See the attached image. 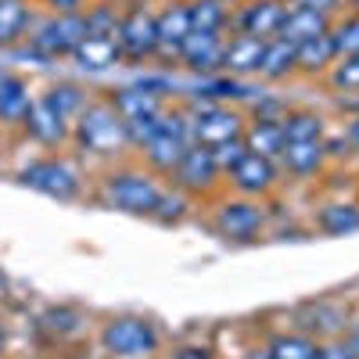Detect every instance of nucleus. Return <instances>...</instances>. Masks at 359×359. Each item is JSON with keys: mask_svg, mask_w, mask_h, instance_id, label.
I'll return each instance as SVG.
<instances>
[{"mask_svg": "<svg viewBox=\"0 0 359 359\" xmlns=\"http://www.w3.org/2000/svg\"><path fill=\"white\" fill-rule=\"evenodd\" d=\"M25 133L33 137L40 147H62L65 140H72V126L62 123V118L54 115V108L43 101V97H33V108L25 115Z\"/></svg>", "mask_w": 359, "mask_h": 359, "instance_id": "f3484780", "label": "nucleus"}, {"mask_svg": "<svg viewBox=\"0 0 359 359\" xmlns=\"http://www.w3.org/2000/svg\"><path fill=\"white\" fill-rule=\"evenodd\" d=\"M327 83H331L334 94H359V54L338 57L327 72Z\"/></svg>", "mask_w": 359, "mask_h": 359, "instance_id": "c9c22d12", "label": "nucleus"}, {"mask_svg": "<svg viewBox=\"0 0 359 359\" xmlns=\"http://www.w3.org/2000/svg\"><path fill=\"white\" fill-rule=\"evenodd\" d=\"M40 97H43V101L54 108V115L62 118V123H69V126L79 118V111L90 104V94H86L79 83H50Z\"/></svg>", "mask_w": 359, "mask_h": 359, "instance_id": "a878e982", "label": "nucleus"}, {"mask_svg": "<svg viewBox=\"0 0 359 359\" xmlns=\"http://www.w3.org/2000/svg\"><path fill=\"white\" fill-rule=\"evenodd\" d=\"M287 8H306V11H320L327 18H338L341 8H345V0H284Z\"/></svg>", "mask_w": 359, "mask_h": 359, "instance_id": "58836bf2", "label": "nucleus"}, {"mask_svg": "<svg viewBox=\"0 0 359 359\" xmlns=\"http://www.w3.org/2000/svg\"><path fill=\"white\" fill-rule=\"evenodd\" d=\"M184 111H187V123H191V140L201 144V147L237 140V137H245V126H248L241 108L212 104V101H201V97H191L184 104Z\"/></svg>", "mask_w": 359, "mask_h": 359, "instance_id": "39448f33", "label": "nucleus"}, {"mask_svg": "<svg viewBox=\"0 0 359 359\" xmlns=\"http://www.w3.org/2000/svg\"><path fill=\"white\" fill-rule=\"evenodd\" d=\"M331 43H334V54L338 57H352L359 54V15H338L331 22Z\"/></svg>", "mask_w": 359, "mask_h": 359, "instance_id": "f704fd0d", "label": "nucleus"}, {"mask_svg": "<svg viewBox=\"0 0 359 359\" xmlns=\"http://www.w3.org/2000/svg\"><path fill=\"white\" fill-rule=\"evenodd\" d=\"M245 147L252 155H262V158H280L284 151V126L277 118H248L245 126Z\"/></svg>", "mask_w": 359, "mask_h": 359, "instance_id": "5701e85b", "label": "nucleus"}, {"mask_svg": "<svg viewBox=\"0 0 359 359\" xmlns=\"http://www.w3.org/2000/svg\"><path fill=\"white\" fill-rule=\"evenodd\" d=\"M50 8V15H79L86 11V0H43Z\"/></svg>", "mask_w": 359, "mask_h": 359, "instance_id": "a19ab883", "label": "nucleus"}, {"mask_svg": "<svg viewBox=\"0 0 359 359\" xmlns=\"http://www.w3.org/2000/svg\"><path fill=\"white\" fill-rule=\"evenodd\" d=\"M294 320H298L294 331H302L316 341H334L348 331L352 313H348V306L334 302V298H316V302H306L302 309H298Z\"/></svg>", "mask_w": 359, "mask_h": 359, "instance_id": "f8f14e48", "label": "nucleus"}, {"mask_svg": "<svg viewBox=\"0 0 359 359\" xmlns=\"http://www.w3.org/2000/svg\"><path fill=\"white\" fill-rule=\"evenodd\" d=\"M327 162L331 158H327L323 140H284V151L277 158V165H284V172H291L298 180H309V176L323 172Z\"/></svg>", "mask_w": 359, "mask_h": 359, "instance_id": "a211bd4d", "label": "nucleus"}, {"mask_svg": "<svg viewBox=\"0 0 359 359\" xmlns=\"http://www.w3.org/2000/svg\"><path fill=\"white\" fill-rule=\"evenodd\" d=\"M280 126H284V140H323L327 137V118L316 115L313 108H287Z\"/></svg>", "mask_w": 359, "mask_h": 359, "instance_id": "c85d7f7f", "label": "nucleus"}, {"mask_svg": "<svg viewBox=\"0 0 359 359\" xmlns=\"http://www.w3.org/2000/svg\"><path fill=\"white\" fill-rule=\"evenodd\" d=\"M4 352H8V334H4V327H0V359H4Z\"/></svg>", "mask_w": 359, "mask_h": 359, "instance_id": "49530a36", "label": "nucleus"}, {"mask_svg": "<svg viewBox=\"0 0 359 359\" xmlns=\"http://www.w3.org/2000/svg\"><path fill=\"white\" fill-rule=\"evenodd\" d=\"M316 230L327 237H348L359 230V205L355 201H331L316 212Z\"/></svg>", "mask_w": 359, "mask_h": 359, "instance_id": "bb28decb", "label": "nucleus"}, {"mask_svg": "<svg viewBox=\"0 0 359 359\" xmlns=\"http://www.w3.org/2000/svg\"><path fill=\"white\" fill-rule=\"evenodd\" d=\"M298 72V57H294V43L287 40H266V54L259 65V79L262 83H284Z\"/></svg>", "mask_w": 359, "mask_h": 359, "instance_id": "b1692460", "label": "nucleus"}, {"mask_svg": "<svg viewBox=\"0 0 359 359\" xmlns=\"http://www.w3.org/2000/svg\"><path fill=\"white\" fill-rule=\"evenodd\" d=\"M355 284H359V280H355Z\"/></svg>", "mask_w": 359, "mask_h": 359, "instance_id": "3c124183", "label": "nucleus"}, {"mask_svg": "<svg viewBox=\"0 0 359 359\" xmlns=\"http://www.w3.org/2000/svg\"><path fill=\"white\" fill-rule=\"evenodd\" d=\"M266 352L273 359H316L320 355V341L302 334V331H280L269 338Z\"/></svg>", "mask_w": 359, "mask_h": 359, "instance_id": "7c9ffc66", "label": "nucleus"}, {"mask_svg": "<svg viewBox=\"0 0 359 359\" xmlns=\"http://www.w3.org/2000/svg\"><path fill=\"white\" fill-rule=\"evenodd\" d=\"M219 4H237V0H219Z\"/></svg>", "mask_w": 359, "mask_h": 359, "instance_id": "09e8293b", "label": "nucleus"}, {"mask_svg": "<svg viewBox=\"0 0 359 359\" xmlns=\"http://www.w3.org/2000/svg\"><path fill=\"white\" fill-rule=\"evenodd\" d=\"M18 180L29 191L47 194L54 201H76L83 194V172L62 155H43V158L25 162Z\"/></svg>", "mask_w": 359, "mask_h": 359, "instance_id": "423d86ee", "label": "nucleus"}, {"mask_svg": "<svg viewBox=\"0 0 359 359\" xmlns=\"http://www.w3.org/2000/svg\"><path fill=\"white\" fill-rule=\"evenodd\" d=\"M118 50L126 65H144L158 57V29H155V8L130 0V8L118 18Z\"/></svg>", "mask_w": 359, "mask_h": 359, "instance_id": "1a4fd4ad", "label": "nucleus"}, {"mask_svg": "<svg viewBox=\"0 0 359 359\" xmlns=\"http://www.w3.org/2000/svg\"><path fill=\"white\" fill-rule=\"evenodd\" d=\"M212 151V158H216V165H219V172L226 176L237 162H241L245 155H248V147H245V137H237V140H226V144H216V147H208Z\"/></svg>", "mask_w": 359, "mask_h": 359, "instance_id": "e433bc0d", "label": "nucleus"}, {"mask_svg": "<svg viewBox=\"0 0 359 359\" xmlns=\"http://www.w3.org/2000/svg\"><path fill=\"white\" fill-rule=\"evenodd\" d=\"M226 184L237 198H255L262 201L266 194H273L280 184V165L273 158H262V155H245L230 172H226Z\"/></svg>", "mask_w": 359, "mask_h": 359, "instance_id": "9b49d317", "label": "nucleus"}, {"mask_svg": "<svg viewBox=\"0 0 359 359\" xmlns=\"http://www.w3.org/2000/svg\"><path fill=\"white\" fill-rule=\"evenodd\" d=\"M345 334H348V338H345V341H348V348H352V352L359 355V316H355V320L348 323V331H345Z\"/></svg>", "mask_w": 359, "mask_h": 359, "instance_id": "c03bdc74", "label": "nucleus"}, {"mask_svg": "<svg viewBox=\"0 0 359 359\" xmlns=\"http://www.w3.org/2000/svg\"><path fill=\"white\" fill-rule=\"evenodd\" d=\"M137 4H147V0H137Z\"/></svg>", "mask_w": 359, "mask_h": 359, "instance_id": "8fccbe9b", "label": "nucleus"}, {"mask_svg": "<svg viewBox=\"0 0 359 359\" xmlns=\"http://www.w3.org/2000/svg\"><path fill=\"white\" fill-rule=\"evenodd\" d=\"M165 184L162 176H155L151 169H111L104 180H101V201L108 208H118V212L126 216H147L151 219L155 205L162 198Z\"/></svg>", "mask_w": 359, "mask_h": 359, "instance_id": "f03ea898", "label": "nucleus"}, {"mask_svg": "<svg viewBox=\"0 0 359 359\" xmlns=\"http://www.w3.org/2000/svg\"><path fill=\"white\" fill-rule=\"evenodd\" d=\"M172 359H212V348L208 345H184V348H176Z\"/></svg>", "mask_w": 359, "mask_h": 359, "instance_id": "79ce46f5", "label": "nucleus"}, {"mask_svg": "<svg viewBox=\"0 0 359 359\" xmlns=\"http://www.w3.org/2000/svg\"><path fill=\"white\" fill-rule=\"evenodd\" d=\"M169 180H172L176 191H184V194H191V198H208V194L219 191L223 172H219V165H216V158H212V151H208V147L191 144L187 155H184V162L176 165V172H172Z\"/></svg>", "mask_w": 359, "mask_h": 359, "instance_id": "9d476101", "label": "nucleus"}, {"mask_svg": "<svg viewBox=\"0 0 359 359\" xmlns=\"http://www.w3.org/2000/svg\"><path fill=\"white\" fill-rule=\"evenodd\" d=\"M245 359H273V355H269L266 348H248V352H245Z\"/></svg>", "mask_w": 359, "mask_h": 359, "instance_id": "a18cd8bd", "label": "nucleus"}, {"mask_svg": "<svg viewBox=\"0 0 359 359\" xmlns=\"http://www.w3.org/2000/svg\"><path fill=\"white\" fill-rule=\"evenodd\" d=\"M108 101L115 104L118 115H123V123H137V118L158 115V111L165 108V101H162L158 94H151V90H144L140 83H133V86H118Z\"/></svg>", "mask_w": 359, "mask_h": 359, "instance_id": "412c9836", "label": "nucleus"}, {"mask_svg": "<svg viewBox=\"0 0 359 359\" xmlns=\"http://www.w3.org/2000/svg\"><path fill=\"white\" fill-rule=\"evenodd\" d=\"M223 50H226V33H191L184 50H180V65L201 79L219 76L223 72Z\"/></svg>", "mask_w": 359, "mask_h": 359, "instance_id": "2eb2a0df", "label": "nucleus"}, {"mask_svg": "<svg viewBox=\"0 0 359 359\" xmlns=\"http://www.w3.org/2000/svg\"><path fill=\"white\" fill-rule=\"evenodd\" d=\"M72 62L83 72H108L115 65H123V50H118V36H83L76 47Z\"/></svg>", "mask_w": 359, "mask_h": 359, "instance_id": "aec40b11", "label": "nucleus"}, {"mask_svg": "<svg viewBox=\"0 0 359 359\" xmlns=\"http://www.w3.org/2000/svg\"><path fill=\"white\" fill-rule=\"evenodd\" d=\"M316 359H359V355L348 348V341L334 338V341H320V355Z\"/></svg>", "mask_w": 359, "mask_h": 359, "instance_id": "ea45409f", "label": "nucleus"}, {"mask_svg": "<svg viewBox=\"0 0 359 359\" xmlns=\"http://www.w3.org/2000/svg\"><path fill=\"white\" fill-rule=\"evenodd\" d=\"M72 140L83 155H94V158H104V162L123 158L126 151H133L123 115L115 111V104L108 97H90V104L72 123Z\"/></svg>", "mask_w": 359, "mask_h": 359, "instance_id": "f257e3e1", "label": "nucleus"}, {"mask_svg": "<svg viewBox=\"0 0 359 359\" xmlns=\"http://www.w3.org/2000/svg\"><path fill=\"white\" fill-rule=\"evenodd\" d=\"M191 123H187V111L184 108H162V118H158V133L140 147V158L144 165L151 169L155 176H172L176 165L184 162L187 147H191Z\"/></svg>", "mask_w": 359, "mask_h": 359, "instance_id": "7ed1b4c3", "label": "nucleus"}, {"mask_svg": "<svg viewBox=\"0 0 359 359\" xmlns=\"http://www.w3.org/2000/svg\"><path fill=\"white\" fill-rule=\"evenodd\" d=\"M158 345L162 334L147 316H111L101 327V348L108 359H151Z\"/></svg>", "mask_w": 359, "mask_h": 359, "instance_id": "20e7f679", "label": "nucleus"}, {"mask_svg": "<svg viewBox=\"0 0 359 359\" xmlns=\"http://www.w3.org/2000/svg\"><path fill=\"white\" fill-rule=\"evenodd\" d=\"M284 15H287L284 0H237V11L230 15V25H233V33L277 40Z\"/></svg>", "mask_w": 359, "mask_h": 359, "instance_id": "4468645a", "label": "nucleus"}, {"mask_svg": "<svg viewBox=\"0 0 359 359\" xmlns=\"http://www.w3.org/2000/svg\"><path fill=\"white\" fill-rule=\"evenodd\" d=\"M262 54H266V40L245 36V33H230L226 36V50H223V76H233V79L259 76Z\"/></svg>", "mask_w": 359, "mask_h": 359, "instance_id": "dca6fc26", "label": "nucleus"}, {"mask_svg": "<svg viewBox=\"0 0 359 359\" xmlns=\"http://www.w3.org/2000/svg\"><path fill=\"white\" fill-rule=\"evenodd\" d=\"M155 29H158V57L162 65H180V50L191 36V11L187 0H165L155 11Z\"/></svg>", "mask_w": 359, "mask_h": 359, "instance_id": "ddd939ff", "label": "nucleus"}, {"mask_svg": "<svg viewBox=\"0 0 359 359\" xmlns=\"http://www.w3.org/2000/svg\"><path fill=\"white\" fill-rule=\"evenodd\" d=\"M86 36V18L79 15H47L29 25V47L43 62H57V57H72L76 47Z\"/></svg>", "mask_w": 359, "mask_h": 359, "instance_id": "0eeeda50", "label": "nucleus"}, {"mask_svg": "<svg viewBox=\"0 0 359 359\" xmlns=\"http://www.w3.org/2000/svg\"><path fill=\"white\" fill-rule=\"evenodd\" d=\"M331 22L334 18H327V15H320V11H306V8H287V15H284V22H280V40H287V43H302V40H313V36H320V33H327L331 29Z\"/></svg>", "mask_w": 359, "mask_h": 359, "instance_id": "393cba45", "label": "nucleus"}, {"mask_svg": "<svg viewBox=\"0 0 359 359\" xmlns=\"http://www.w3.org/2000/svg\"><path fill=\"white\" fill-rule=\"evenodd\" d=\"M33 108V90L22 76L0 72V126H22Z\"/></svg>", "mask_w": 359, "mask_h": 359, "instance_id": "6ab92c4d", "label": "nucleus"}, {"mask_svg": "<svg viewBox=\"0 0 359 359\" xmlns=\"http://www.w3.org/2000/svg\"><path fill=\"white\" fill-rule=\"evenodd\" d=\"M348 8H352V15H359V0H348Z\"/></svg>", "mask_w": 359, "mask_h": 359, "instance_id": "de8ad7c7", "label": "nucleus"}, {"mask_svg": "<svg viewBox=\"0 0 359 359\" xmlns=\"http://www.w3.org/2000/svg\"><path fill=\"white\" fill-rule=\"evenodd\" d=\"M266 205L255 198H226L212 208V230L233 245H252L266 230Z\"/></svg>", "mask_w": 359, "mask_h": 359, "instance_id": "6e6552de", "label": "nucleus"}, {"mask_svg": "<svg viewBox=\"0 0 359 359\" xmlns=\"http://www.w3.org/2000/svg\"><path fill=\"white\" fill-rule=\"evenodd\" d=\"M345 140H348V151L359 155V115L348 118V126H345Z\"/></svg>", "mask_w": 359, "mask_h": 359, "instance_id": "37998d69", "label": "nucleus"}, {"mask_svg": "<svg viewBox=\"0 0 359 359\" xmlns=\"http://www.w3.org/2000/svg\"><path fill=\"white\" fill-rule=\"evenodd\" d=\"M294 57H298V72L302 76H327L331 65L338 62L334 43H331V29L320 33V36H313V40L294 43Z\"/></svg>", "mask_w": 359, "mask_h": 359, "instance_id": "4be33fe9", "label": "nucleus"}, {"mask_svg": "<svg viewBox=\"0 0 359 359\" xmlns=\"http://www.w3.org/2000/svg\"><path fill=\"white\" fill-rule=\"evenodd\" d=\"M248 104H252V118H277L280 123V118L287 115V101H280L277 94H259Z\"/></svg>", "mask_w": 359, "mask_h": 359, "instance_id": "4c0bfd02", "label": "nucleus"}, {"mask_svg": "<svg viewBox=\"0 0 359 359\" xmlns=\"http://www.w3.org/2000/svg\"><path fill=\"white\" fill-rule=\"evenodd\" d=\"M83 18H86V36H118L123 8H115L111 0H97V4H86Z\"/></svg>", "mask_w": 359, "mask_h": 359, "instance_id": "473e14b6", "label": "nucleus"}, {"mask_svg": "<svg viewBox=\"0 0 359 359\" xmlns=\"http://www.w3.org/2000/svg\"><path fill=\"white\" fill-rule=\"evenodd\" d=\"M83 323H86V316H83L76 306H57V309H47V313L40 316V327H43L47 334H54V338H72V334H79Z\"/></svg>", "mask_w": 359, "mask_h": 359, "instance_id": "72a5a7b5", "label": "nucleus"}, {"mask_svg": "<svg viewBox=\"0 0 359 359\" xmlns=\"http://www.w3.org/2000/svg\"><path fill=\"white\" fill-rule=\"evenodd\" d=\"M191 11V33H226L230 29V8L219 0H187Z\"/></svg>", "mask_w": 359, "mask_h": 359, "instance_id": "c756f323", "label": "nucleus"}, {"mask_svg": "<svg viewBox=\"0 0 359 359\" xmlns=\"http://www.w3.org/2000/svg\"><path fill=\"white\" fill-rule=\"evenodd\" d=\"M29 25H33L29 0H0V47H15L22 36H29Z\"/></svg>", "mask_w": 359, "mask_h": 359, "instance_id": "cd10ccee", "label": "nucleus"}, {"mask_svg": "<svg viewBox=\"0 0 359 359\" xmlns=\"http://www.w3.org/2000/svg\"><path fill=\"white\" fill-rule=\"evenodd\" d=\"M191 208H194V198L191 194L176 191V187H165L162 198H158V205H155V212H151V219L158 226H180V223L191 216Z\"/></svg>", "mask_w": 359, "mask_h": 359, "instance_id": "2f4dec72", "label": "nucleus"}]
</instances>
